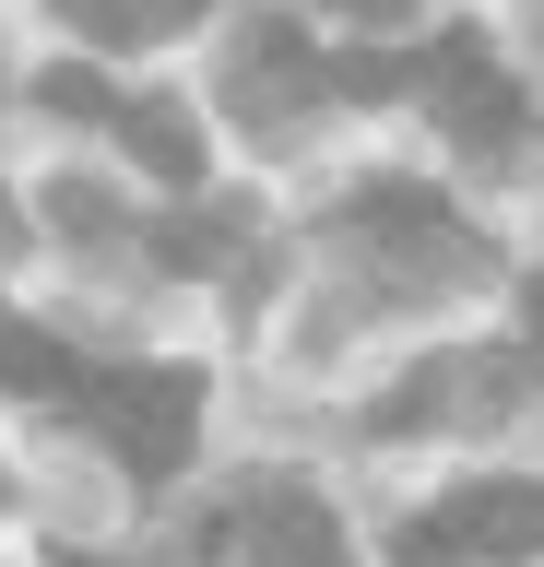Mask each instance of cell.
Listing matches in <instances>:
<instances>
[{"instance_id":"cell-12","label":"cell","mask_w":544,"mask_h":567,"mask_svg":"<svg viewBox=\"0 0 544 567\" xmlns=\"http://www.w3.org/2000/svg\"><path fill=\"white\" fill-rule=\"evenodd\" d=\"M48 225H60V237H107V225H119V202L95 189V177H60V189H48Z\"/></svg>"},{"instance_id":"cell-2","label":"cell","mask_w":544,"mask_h":567,"mask_svg":"<svg viewBox=\"0 0 544 567\" xmlns=\"http://www.w3.org/2000/svg\"><path fill=\"white\" fill-rule=\"evenodd\" d=\"M320 95H331V60L308 48V24H296V12H249L237 48H225V106H237L260 142H296V118Z\"/></svg>"},{"instance_id":"cell-11","label":"cell","mask_w":544,"mask_h":567,"mask_svg":"<svg viewBox=\"0 0 544 567\" xmlns=\"http://www.w3.org/2000/svg\"><path fill=\"white\" fill-rule=\"evenodd\" d=\"M237 237H249V213H166V225H154V260H166V272H225Z\"/></svg>"},{"instance_id":"cell-15","label":"cell","mask_w":544,"mask_h":567,"mask_svg":"<svg viewBox=\"0 0 544 567\" xmlns=\"http://www.w3.org/2000/svg\"><path fill=\"white\" fill-rule=\"evenodd\" d=\"M521 343H533V367H544V272L521 284Z\"/></svg>"},{"instance_id":"cell-17","label":"cell","mask_w":544,"mask_h":567,"mask_svg":"<svg viewBox=\"0 0 544 567\" xmlns=\"http://www.w3.org/2000/svg\"><path fill=\"white\" fill-rule=\"evenodd\" d=\"M0 237H12V213H0Z\"/></svg>"},{"instance_id":"cell-3","label":"cell","mask_w":544,"mask_h":567,"mask_svg":"<svg viewBox=\"0 0 544 567\" xmlns=\"http://www.w3.org/2000/svg\"><path fill=\"white\" fill-rule=\"evenodd\" d=\"M402 567H462V556H544V485H462L438 520H402Z\"/></svg>"},{"instance_id":"cell-4","label":"cell","mask_w":544,"mask_h":567,"mask_svg":"<svg viewBox=\"0 0 544 567\" xmlns=\"http://www.w3.org/2000/svg\"><path fill=\"white\" fill-rule=\"evenodd\" d=\"M414 83H427L438 131L462 142V154H509V142H521V95H509V71L485 60V35H438L427 60H414Z\"/></svg>"},{"instance_id":"cell-7","label":"cell","mask_w":544,"mask_h":567,"mask_svg":"<svg viewBox=\"0 0 544 567\" xmlns=\"http://www.w3.org/2000/svg\"><path fill=\"white\" fill-rule=\"evenodd\" d=\"M356 225L379 248H391V260H462V225H450V213H438V189H402V177H367L356 189Z\"/></svg>"},{"instance_id":"cell-14","label":"cell","mask_w":544,"mask_h":567,"mask_svg":"<svg viewBox=\"0 0 544 567\" xmlns=\"http://www.w3.org/2000/svg\"><path fill=\"white\" fill-rule=\"evenodd\" d=\"M402 83H414V71L379 60V48H343V60H331V95H402Z\"/></svg>"},{"instance_id":"cell-1","label":"cell","mask_w":544,"mask_h":567,"mask_svg":"<svg viewBox=\"0 0 544 567\" xmlns=\"http://www.w3.org/2000/svg\"><path fill=\"white\" fill-rule=\"evenodd\" d=\"M83 425L131 461V485H166L202 437V379L189 367H107V379H83Z\"/></svg>"},{"instance_id":"cell-10","label":"cell","mask_w":544,"mask_h":567,"mask_svg":"<svg viewBox=\"0 0 544 567\" xmlns=\"http://www.w3.org/2000/svg\"><path fill=\"white\" fill-rule=\"evenodd\" d=\"M0 390H24V402H83V367L48 343V331L0 319Z\"/></svg>"},{"instance_id":"cell-8","label":"cell","mask_w":544,"mask_h":567,"mask_svg":"<svg viewBox=\"0 0 544 567\" xmlns=\"http://www.w3.org/2000/svg\"><path fill=\"white\" fill-rule=\"evenodd\" d=\"M119 131H131V166L166 177V189H202V118L178 95H131L119 106Z\"/></svg>"},{"instance_id":"cell-16","label":"cell","mask_w":544,"mask_h":567,"mask_svg":"<svg viewBox=\"0 0 544 567\" xmlns=\"http://www.w3.org/2000/svg\"><path fill=\"white\" fill-rule=\"evenodd\" d=\"M320 12H356V24H402L414 0H320Z\"/></svg>"},{"instance_id":"cell-5","label":"cell","mask_w":544,"mask_h":567,"mask_svg":"<svg viewBox=\"0 0 544 567\" xmlns=\"http://www.w3.org/2000/svg\"><path fill=\"white\" fill-rule=\"evenodd\" d=\"M214 556H237V567H343V520L308 485H249L237 520H214Z\"/></svg>"},{"instance_id":"cell-9","label":"cell","mask_w":544,"mask_h":567,"mask_svg":"<svg viewBox=\"0 0 544 567\" xmlns=\"http://www.w3.org/2000/svg\"><path fill=\"white\" fill-rule=\"evenodd\" d=\"M214 0H60V24H83L95 48H154V35H178L202 24Z\"/></svg>"},{"instance_id":"cell-13","label":"cell","mask_w":544,"mask_h":567,"mask_svg":"<svg viewBox=\"0 0 544 567\" xmlns=\"http://www.w3.org/2000/svg\"><path fill=\"white\" fill-rule=\"evenodd\" d=\"M37 106L48 118H119V95L95 83V71H37Z\"/></svg>"},{"instance_id":"cell-6","label":"cell","mask_w":544,"mask_h":567,"mask_svg":"<svg viewBox=\"0 0 544 567\" xmlns=\"http://www.w3.org/2000/svg\"><path fill=\"white\" fill-rule=\"evenodd\" d=\"M509 390H521L509 354H427V367L379 402V437H414V425H497Z\"/></svg>"}]
</instances>
